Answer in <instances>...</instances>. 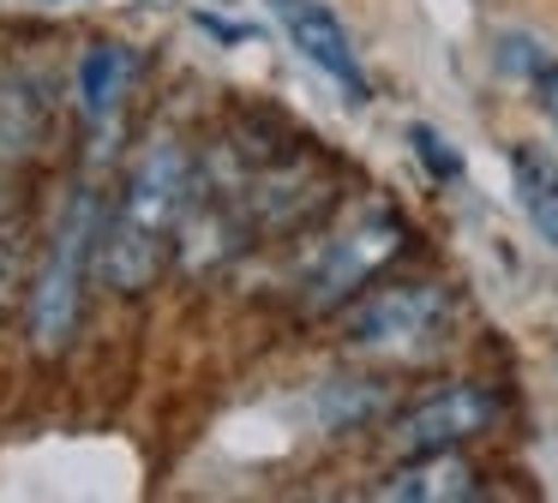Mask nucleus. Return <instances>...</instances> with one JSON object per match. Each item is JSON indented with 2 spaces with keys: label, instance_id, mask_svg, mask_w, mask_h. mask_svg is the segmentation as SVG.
Instances as JSON below:
<instances>
[{
  "label": "nucleus",
  "instance_id": "1",
  "mask_svg": "<svg viewBox=\"0 0 558 503\" xmlns=\"http://www.w3.org/2000/svg\"><path fill=\"white\" fill-rule=\"evenodd\" d=\"M90 234H97V192H78L66 204L54 246L43 258V275L31 287V342L43 354H61L78 330V306H85V258H90Z\"/></svg>",
  "mask_w": 558,
  "mask_h": 503
},
{
  "label": "nucleus",
  "instance_id": "2",
  "mask_svg": "<svg viewBox=\"0 0 558 503\" xmlns=\"http://www.w3.org/2000/svg\"><path fill=\"white\" fill-rule=\"evenodd\" d=\"M438 323H445V294L426 282H409L366 299L349 318V342L366 347V354H414L438 335Z\"/></svg>",
  "mask_w": 558,
  "mask_h": 503
},
{
  "label": "nucleus",
  "instance_id": "3",
  "mask_svg": "<svg viewBox=\"0 0 558 503\" xmlns=\"http://www.w3.org/2000/svg\"><path fill=\"white\" fill-rule=\"evenodd\" d=\"M270 12L282 19L289 42L301 48V54L313 60L330 84L349 90V102H366V96H373V90H366V72H361V54H354L349 30H342V19L330 7H318V0H270Z\"/></svg>",
  "mask_w": 558,
  "mask_h": 503
},
{
  "label": "nucleus",
  "instance_id": "4",
  "mask_svg": "<svg viewBox=\"0 0 558 503\" xmlns=\"http://www.w3.org/2000/svg\"><path fill=\"white\" fill-rule=\"evenodd\" d=\"M181 204H186V156H181L174 138H157L145 156H138L133 180H126L121 222L138 228V234L169 240V228L181 222Z\"/></svg>",
  "mask_w": 558,
  "mask_h": 503
},
{
  "label": "nucleus",
  "instance_id": "5",
  "mask_svg": "<svg viewBox=\"0 0 558 503\" xmlns=\"http://www.w3.org/2000/svg\"><path fill=\"white\" fill-rule=\"evenodd\" d=\"M397 246H402V222L390 210H373L366 222H354L342 240H330V252L318 258V270H313V299L318 306L342 299L349 287H361L385 258H397Z\"/></svg>",
  "mask_w": 558,
  "mask_h": 503
},
{
  "label": "nucleus",
  "instance_id": "6",
  "mask_svg": "<svg viewBox=\"0 0 558 503\" xmlns=\"http://www.w3.org/2000/svg\"><path fill=\"white\" fill-rule=\"evenodd\" d=\"M493 395L474 390V383H457V390H438L433 402H421L409 419H402V443H409L414 455H433V450H450V443L474 438V431H486V419H493Z\"/></svg>",
  "mask_w": 558,
  "mask_h": 503
},
{
  "label": "nucleus",
  "instance_id": "7",
  "mask_svg": "<svg viewBox=\"0 0 558 503\" xmlns=\"http://www.w3.org/2000/svg\"><path fill=\"white\" fill-rule=\"evenodd\" d=\"M49 132V96L31 78H0V162L31 156Z\"/></svg>",
  "mask_w": 558,
  "mask_h": 503
},
{
  "label": "nucleus",
  "instance_id": "8",
  "mask_svg": "<svg viewBox=\"0 0 558 503\" xmlns=\"http://www.w3.org/2000/svg\"><path fill=\"white\" fill-rule=\"evenodd\" d=\"M510 168H517V192H522L529 222L558 246V168L546 162L541 150H517V156H510Z\"/></svg>",
  "mask_w": 558,
  "mask_h": 503
},
{
  "label": "nucleus",
  "instance_id": "9",
  "mask_svg": "<svg viewBox=\"0 0 558 503\" xmlns=\"http://www.w3.org/2000/svg\"><path fill=\"white\" fill-rule=\"evenodd\" d=\"M126 78H133V54L121 42H97L78 66V96H85V114H109L121 102Z\"/></svg>",
  "mask_w": 558,
  "mask_h": 503
},
{
  "label": "nucleus",
  "instance_id": "10",
  "mask_svg": "<svg viewBox=\"0 0 558 503\" xmlns=\"http://www.w3.org/2000/svg\"><path fill=\"white\" fill-rule=\"evenodd\" d=\"M385 498H474V474L462 462H445V450H433V462L426 467H409V474H397L385 486Z\"/></svg>",
  "mask_w": 558,
  "mask_h": 503
},
{
  "label": "nucleus",
  "instance_id": "11",
  "mask_svg": "<svg viewBox=\"0 0 558 503\" xmlns=\"http://www.w3.org/2000/svg\"><path fill=\"white\" fill-rule=\"evenodd\" d=\"M378 407V395L366 390V383H330L325 395H318V414L330 419V426H354V419H366Z\"/></svg>",
  "mask_w": 558,
  "mask_h": 503
},
{
  "label": "nucleus",
  "instance_id": "12",
  "mask_svg": "<svg viewBox=\"0 0 558 503\" xmlns=\"http://www.w3.org/2000/svg\"><path fill=\"white\" fill-rule=\"evenodd\" d=\"M409 144H414V156L426 162V174H433V180H457V174H462V156L445 144V132H433V126H409Z\"/></svg>",
  "mask_w": 558,
  "mask_h": 503
},
{
  "label": "nucleus",
  "instance_id": "13",
  "mask_svg": "<svg viewBox=\"0 0 558 503\" xmlns=\"http://www.w3.org/2000/svg\"><path fill=\"white\" fill-rule=\"evenodd\" d=\"M541 102H546V114H553V126H558V66L541 72Z\"/></svg>",
  "mask_w": 558,
  "mask_h": 503
}]
</instances>
